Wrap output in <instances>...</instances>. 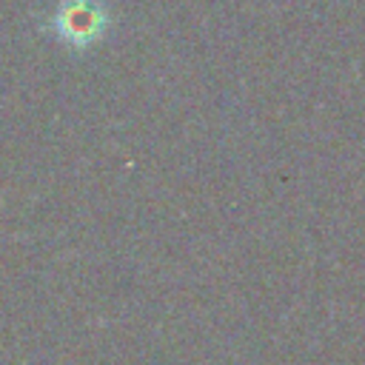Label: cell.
<instances>
[{
  "label": "cell",
  "mask_w": 365,
  "mask_h": 365,
  "mask_svg": "<svg viewBox=\"0 0 365 365\" xmlns=\"http://www.w3.org/2000/svg\"><path fill=\"white\" fill-rule=\"evenodd\" d=\"M57 23L71 40H88L100 29V14L86 3H74V6H66L60 11Z\"/></svg>",
  "instance_id": "6da1fadb"
}]
</instances>
